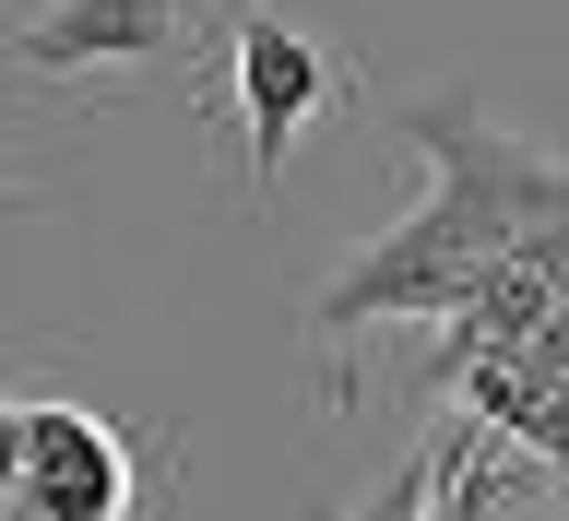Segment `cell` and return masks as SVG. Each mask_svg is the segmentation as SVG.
Instances as JSON below:
<instances>
[{"mask_svg":"<svg viewBox=\"0 0 569 521\" xmlns=\"http://www.w3.org/2000/svg\"><path fill=\"white\" fill-rule=\"evenodd\" d=\"M167 48H190V12L178 0H48L12 60L36 83H107V71H154Z\"/></svg>","mask_w":569,"mask_h":521,"instance_id":"obj_3","label":"cell"},{"mask_svg":"<svg viewBox=\"0 0 569 521\" xmlns=\"http://www.w3.org/2000/svg\"><path fill=\"white\" fill-rule=\"evenodd\" d=\"M427 131H439V167H451V190L403 226L391 249H368L332 297H320V332H345V320L368 309H439L451 320V297L475 273H487L498 249L533 226V202H558V178L533 167V154H510V142L487 131V119H451V107H427Z\"/></svg>","mask_w":569,"mask_h":521,"instance_id":"obj_1","label":"cell"},{"mask_svg":"<svg viewBox=\"0 0 569 521\" xmlns=\"http://www.w3.org/2000/svg\"><path fill=\"white\" fill-rule=\"evenodd\" d=\"M320 107H332V60H320V36H297L284 12H249V24H238V131H249V167L273 178L284 142L309 131Z\"/></svg>","mask_w":569,"mask_h":521,"instance_id":"obj_4","label":"cell"},{"mask_svg":"<svg viewBox=\"0 0 569 521\" xmlns=\"http://www.w3.org/2000/svg\"><path fill=\"white\" fill-rule=\"evenodd\" d=\"M0 487L24 521H131V451L83 403H24L0 427Z\"/></svg>","mask_w":569,"mask_h":521,"instance_id":"obj_2","label":"cell"}]
</instances>
